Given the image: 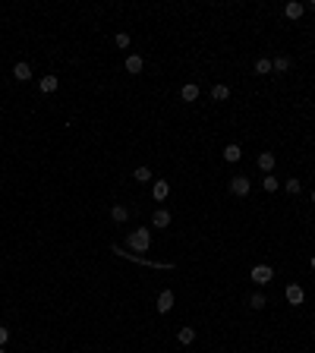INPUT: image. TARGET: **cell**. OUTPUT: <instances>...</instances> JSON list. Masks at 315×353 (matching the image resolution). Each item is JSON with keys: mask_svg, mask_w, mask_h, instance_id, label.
Masks as SVG:
<instances>
[{"mask_svg": "<svg viewBox=\"0 0 315 353\" xmlns=\"http://www.w3.org/2000/svg\"><path fill=\"white\" fill-rule=\"evenodd\" d=\"M132 177H136L139 183H148V180H151V170L148 167H136V174H132Z\"/></svg>", "mask_w": 315, "mask_h": 353, "instance_id": "cell-22", "label": "cell"}, {"mask_svg": "<svg viewBox=\"0 0 315 353\" xmlns=\"http://www.w3.org/2000/svg\"><path fill=\"white\" fill-rule=\"evenodd\" d=\"M240 158H243V149H240V145H227L224 149V161H240Z\"/></svg>", "mask_w": 315, "mask_h": 353, "instance_id": "cell-13", "label": "cell"}, {"mask_svg": "<svg viewBox=\"0 0 315 353\" xmlns=\"http://www.w3.org/2000/svg\"><path fill=\"white\" fill-rule=\"evenodd\" d=\"M111 218H113L117 224H123L126 218H130V208H126V205H113V208H111Z\"/></svg>", "mask_w": 315, "mask_h": 353, "instance_id": "cell-14", "label": "cell"}, {"mask_svg": "<svg viewBox=\"0 0 315 353\" xmlns=\"http://www.w3.org/2000/svg\"><path fill=\"white\" fill-rule=\"evenodd\" d=\"M230 192L233 196H249V177H233L230 180Z\"/></svg>", "mask_w": 315, "mask_h": 353, "instance_id": "cell-3", "label": "cell"}, {"mask_svg": "<svg viewBox=\"0 0 315 353\" xmlns=\"http://www.w3.org/2000/svg\"><path fill=\"white\" fill-rule=\"evenodd\" d=\"M278 186H280V183H278V177H265V189H268V192H274Z\"/></svg>", "mask_w": 315, "mask_h": 353, "instance_id": "cell-24", "label": "cell"}, {"mask_svg": "<svg viewBox=\"0 0 315 353\" xmlns=\"http://www.w3.org/2000/svg\"><path fill=\"white\" fill-rule=\"evenodd\" d=\"M312 271H315V256H312Z\"/></svg>", "mask_w": 315, "mask_h": 353, "instance_id": "cell-26", "label": "cell"}, {"mask_svg": "<svg viewBox=\"0 0 315 353\" xmlns=\"http://www.w3.org/2000/svg\"><path fill=\"white\" fill-rule=\"evenodd\" d=\"M259 170H265V174L274 170V155L271 151H262V155H259Z\"/></svg>", "mask_w": 315, "mask_h": 353, "instance_id": "cell-10", "label": "cell"}, {"mask_svg": "<svg viewBox=\"0 0 315 353\" xmlns=\"http://www.w3.org/2000/svg\"><path fill=\"white\" fill-rule=\"evenodd\" d=\"M271 70H278V73H287V70H290V60H287V57H278V60H271Z\"/></svg>", "mask_w": 315, "mask_h": 353, "instance_id": "cell-19", "label": "cell"}, {"mask_svg": "<svg viewBox=\"0 0 315 353\" xmlns=\"http://www.w3.org/2000/svg\"><path fill=\"white\" fill-rule=\"evenodd\" d=\"M38 85H41V92H44V95H51V92H57V85H60V82H57V76H44Z\"/></svg>", "mask_w": 315, "mask_h": 353, "instance_id": "cell-16", "label": "cell"}, {"mask_svg": "<svg viewBox=\"0 0 315 353\" xmlns=\"http://www.w3.org/2000/svg\"><path fill=\"white\" fill-rule=\"evenodd\" d=\"M265 303H268V297H265V294H252V297H249V306H252V309H262Z\"/></svg>", "mask_w": 315, "mask_h": 353, "instance_id": "cell-20", "label": "cell"}, {"mask_svg": "<svg viewBox=\"0 0 315 353\" xmlns=\"http://www.w3.org/2000/svg\"><path fill=\"white\" fill-rule=\"evenodd\" d=\"M113 44H117V48H130V35H126V32H120V35L113 38Z\"/></svg>", "mask_w": 315, "mask_h": 353, "instance_id": "cell-23", "label": "cell"}, {"mask_svg": "<svg viewBox=\"0 0 315 353\" xmlns=\"http://www.w3.org/2000/svg\"><path fill=\"white\" fill-rule=\"evenodd\" d=\"M256 73H259V76H268V73H271V60L259 57V60H256Z\"/></svg>", "mask_w": 315, "mask_h": 353, "instance_id": "cell-18", "label": "cell"}, {"mask_svg": "<svg viewBox=\"0 0 315 353\" xmlns=\"http://www.w3.org/2000/svg\"><path fill=\"white\" fill-rule=\"evenodd\" d=\"M211 98H214V101H227V98H230V89H227V85H214Z\"/></svg>", "mask_w": 315, "mask_h": 353, "instance_id": "cell-17", "label": "cell"}, {"mask_svg": "<svg viewBox=\"0 0 315 353\" xmlns=\"http://www.w3.org/2000/svg\"><path fill=\"white\" fill-rule=\"evenodd\" d=\"M126 243H130L132 252H148V246H151V230H148V227H136L130 237H126Z\"/></svg>", "mask_w": 315, "mask_h": 353, "instance_id": "cell-1", "label": "cell"}, {"mask_svg": "<svg viewBox=\"0 0 315 353\" xmlns=\"http://www.w3.org/2000/svg\"><path fill=\"white\" fill-rule=\"evenodd\" d=\"M0 353H6V350H3V347H0Z\"/></svg>", "mask_w": 315, "mask_h": 353, "instance_id": "cell-28", "label": "cell"}, {"mask_svg": "<svg viewBox=\"0 0 315 353\" xmlns=\"http://www.w3.org/2000/svg\"><path fill=\"white\" fill-rule=\"evenodd\" d=\"M13 79H19V82H29V79H32V66L25 63V60H22V63H16V66H13Z\"/></svg>", "mask_w": 315, "mask_h": 353, "instance_id": "cell-6", "label": "cell"}, {"mask_svg": "<svg viewBox=\"0 0 315 353\" xmlns=\"http://www.w3.org/2000/svg\"><path fill=\"white\" fill-rule=\"evenodd\" d=\"M173 309V290H161V297H158V312L164 316V312H170Z\"/></svg>", "mask_w": 315, "mask_h": 353, "instance_id": "cell-5", "label": "cell"}, {"mask_svg": "<svg viewBox=\"0 0 315 353\" xmlns=\"http://www.w3.org/2000/svg\"><path fill=\"white\" fill-rule=\"evenodd\" d=\"M180 98H183V101H196V98H199V85L196 82H186L183 89H180Z\"/></svg>", "mask_w": 315, "mask_h": 353, "instance_id": "cell-9", "label": "cell"}, {"mask_svg": "<svg viewBox=\"0 0 315 353\" xmlns=\"http://www.w3.org/2000/svg\"><path fill=\"white\" fill-rule=\"evenodd\" d=\"M142 66H145V60L139 57V54H130V57H126V73H132V76H136V73H142Z\"/></svg>", "mask_w": 315, "mask_h": 353, "instance_id": "cell-8", "label": "cell"}, {"mask_svg": "<svg viewBox=\"0 0 315 353\" xmlns=\"http://www.w3.org/2000/svg\"><path fill=\"white\" fill-rule=\"evenodd\" d=\"M151 224H155V227H167V224H170V211L158 208L155 215H151Z\"/></svg>", "mask_w": 315, "mask_h": 353, "instance_id": "cell-11", "label": "cell"}, {"mask_svg": "<svg viewBox=\"0 0 315 353\" xmlns=\"http://www.w3.org/2000/svg\"><path fill=\"white\" fill-rule=\"evenodd\" d=\"M167 192H170V186H167V183H164V180H158V183H155V186H151V196H155V199H158V202H164V199H167Z\"/></svg>", "mask_w": 315, "mask_h": 353, "instance_id": "cell-12", "label": "cell"}, {"mask_svg": "<svg viewBox=\"0 0 315 353\" xmlns=\"http://www.w3.org/2000/svg\"><path fill=\"white\" fill-rule=\"evenodd\" d=\"M303 13H306V6H303V3H296V0H290V3L284 6V16H287V19H299Z\"/></svg>", "mask_w": 315, "mask_h": 353, "instance_id": "cell-7", "label": "cell"}, {"mask_svg": "<svg viewBox=\"0 0 315 353\" xmlns=\"http://www.w3.org/2000/svg\"><path fill=\"white\" fill-rule=\"evenodd\" d=\"M249 278L259 284V287H265V284L274 281V271H271V265H256V268L249 271Z\"/></svg>", "mask_w": 315, "mask_h": 353, "instance_id": "cell-2", "label": "cell"}, {"mask_svg": "<svg viewBox=\"0 0 315 353\" xmlns=\"http://www.w3.org/2000/svg\"><path fill=\"white\" fill-rule=\"evenodd\" d=\"M177 341L183 344V347H186V344H192V341H196V328H180L177 331Z\"/></svg>", "mask_w": 315, "mask_h": 353, "instance_id": "cell-15", "label": "cell"}, {"mask_svg": "<svg viewBox=\"0 0 315 353\" xmlns=\"http://www.w3.org/2000/svg\"><path fill=\"white\" fill-rule=\"evenodd\" d=\"M284 294H287V303H290V306H299V303H303V297H306L299 284H290V287H287Z\"/></svg>", "mask_w": 315, "mask_h": 353, "instance_id": "cell-4", "label": "cell"}, {"mask_svg": "<svg viewBox=\"0 0 315 353\" xmlns=\"http://www.w3.org/2000/svg\"><path fill=\"white\" fill-rule=\"evenodd\" d=\"M312 202H315V189H312Z\"/></svg>", "mask_w": 315, "mask_h": 353, "instance_id": "cell-27", "label": "cell"}, {"mask_svg": "<svg viewBox=\"0 0 315 353\" xmlns=\"http://www.w3.org/2000/svg\"><path fill=\"white\" fill-rule=\"evenodd\" d=\"M6 341H10V328H3V325H0V347H3Z\"/></svg>", "mask_w": 315, "mask_h": 353, "instance_id": "cell-25", "label": "cell"}, {"mask_svg": "<svg viewBox=\"0 0 315 353\" xmlns=\"http://www.w3.org/2000/svg\"><path fill=\"white\" fill-rule=\"evenodd\" d=\"M299 189H303V183H299L296 177H290V180H287V192H290V196H299Z\"/></svg>", "mask_w": 315, "mask_h": 353, "instance_id": "cell-21", "label": "cell"}]
</instances>
